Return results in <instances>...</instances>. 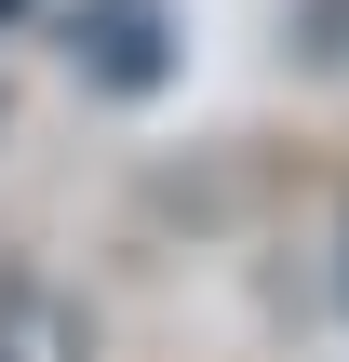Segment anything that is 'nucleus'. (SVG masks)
<instances>
[{"label": "nucleus", "instance_id": "nucleus-2", "mask_svg": "<svg viewBox=\"0 0 349 362\" xmlns=\"http://www.w3.org/2000/svg\"><path fill=\"white\" fill-rule=\"evenodd\" d=\"M81 349H94V336H81V309H67L54 282H27V269H13V282H0V362H81Z\"/></svg>", "mask_w": 349, "mask_h": 362}, {"label": "nucleus", "instance_id": "nucleus-1", "mask_svg": "<svg viewBox=\"0 0 349 362\" xmlns=\"http://www.w3.org/2000/svg\"><path fill=\"white\" fill-rule=\"evenodd\" d=\"M161 67H175L161 0H81V81L94 94H161Z\"/></svg>", "mask_w": 349, "mask_h": 362}]
</instances>
